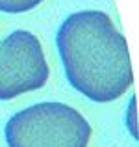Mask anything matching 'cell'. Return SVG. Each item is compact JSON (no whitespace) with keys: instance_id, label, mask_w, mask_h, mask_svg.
I'll use <instances>...</instances> for the list:
<instances>
[{"instance_id":"cell-1","label":"cell","mask_w":139,"mask_h":147,"mask_svg":"<svg viewBox=\"0 0 139 147\" xmlns=\"http://www.w3.org/2000/svg\"><path fill=\"white\" fill-rule=\"evenodd\" d=\"M67 78L95 102L119 99L134 82L124 36L104 11L69 15L56 36Z\"/></svg>"},{"instance_id":"cell-2","label":"cell","mask_w":139,"mask_h":147,"mask_svg":"<svg viewBox=\"0 0 139 147\" xmlns=\"http://www.w3.org/2000/svg\"><path fill=\"white\" fill-rule=\"evenodd\" d=\"M9 147H87L91 125L63 102H39L21 110L6 123Z\"/></svg>"},{"instance_id":"cell-3","label":"cell","mask_w":139,"mask_h":147,"mask_svg":"<svg viewBox=\"0 0 139 147\" xmlns=\"http://www.w3.org/2000/svg\"><path fill=\"white\" fill-rule=\"evenodd\" d=\"M48 75L43 47L32 32L17 30L0 41V100L39 90Z\"/></svg>"},{"instance_id":"cell-4","label":"cell","mask_w":139,"mask_h":147,"mask_svg":"<svg viewBox=\"0 0 139 147\" xmlns=\"http://www.w3.org/2000/svg\"><path fill=\"white\" fill-rule=\"evenodd\" d=\"M43 0H0V11L4 13H24L33 9Z\"/></svg>"}]
</instances>
